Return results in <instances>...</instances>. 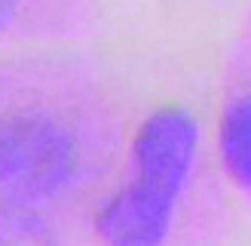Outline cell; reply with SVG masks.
Instances as JSON below:
<instances>
[{
  "label": "cell",
  "instance_id": "7a4b0ae2",
  "mask_svg": "<svg viewBox=\"0 0 251 246\" xmlns=\"http://www.w3.org/2000/svg\"><path fill=\"white\" fill-rule=\"evenodd\" d=\"M77 172V148L49 120H19L0 129V182L22 200H46Z\"/></svg>",
  "mask_w": 251,
  "mask_h": 246
},
{
  "label": "cell",
  "instance_id": "6da1fadb",
  "mask_svg": "<svg viewBox=\"0 0 251 246\" xmlns=\"http://www.w3.org/2000/svg\"><path fill=\"white\" fill-rule=\"evenodd\" d=\"M199 126L181 108L150 117L135 139V176L98 215L104 246H162L196 163Z\"/></svg>",
  "mask_w": 251,
  "mask_h": 246
},
{
  "label": "cell",
  "instance_id": "277c9868",
  "mask_svg": "<svg viewBox=\"0 0 251 246\" xmlns=\"http://www.w3.org/2000/svg\"><path fill=\"white\" fill-rule=\"evenodd\" d=\"M9 9H12V0H0V25L6 22V16H9Z\"/></svg>",
  "mask_w": 251,
  "mask_h": 246
},
{
  "label": "cell",
  "instance_id": "3957f363",
  "mask_svg": "<svg viewBox=\"0 0 251 246\" xmlns=\"http://www.w3.org/2000/svg\"><path fill=\"white\" fill-rule=\"evenodd\" d=\"M218 145L230 179L251 197V16L233 46Z\"/></svg>",
  "mask_w": 251,
  "mask_h": 246
}]
</instances>
